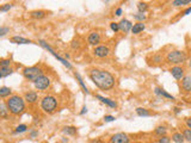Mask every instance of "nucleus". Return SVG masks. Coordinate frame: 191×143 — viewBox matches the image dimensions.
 I'll return each mask as SVG.
<instances>
[{
    "label": "nucleus",
    "instance_id": "nucleus-1",
    "mask_svg": "<svg viewBox=\"0 0 191 143\" xmlns=\"http://www.w3.org/2000/svg\"><path fill=\"white\" fill-rule=\"evenodd\" d=\"M91 81L93 82L99 90L103 91H109L115 86L116 79L115 76L111 74L110 72L104 71V69H98V68H93L89 73Z\"/></svg>",
    "mask_w": 191,
    "mask_h": 143
},
{
    "label": "nucleus",
    "instance_id": "nucleus-2",
    "mask_svg": "<svg viewBox=\"0 0 191 143\" xmlns=\"http://www.w3.org/2000/svg\"><path fill=\"white\" fill-rule=\"evenodd\" d=\"M6 106L9 112L13 116H19L25 111V100L18 94H13L6 100Z\"/></svg>",
    "mask_w": 191,
    "mask_h": 143
},
{
    "label": "nucleus",
    "instance_id": "nucleus-3",
    "mask_svg": "<svg viewBox=\"0 0 191 143\" xmlns=\"http://www.w3.org/2000/svg\"><path fill=\"white\" fill-rule=\"evenodd\" d=\"M58 107V99L54 95H44L41 100V109L46 113H53Z\"/></svg>",
    "mask_w": 191,
    "mask_h": 143
},
{
    "label": "nucleus",
    "instance_id": "nucleus-4",
    "mask_svg": "<svg viewBox=\"0 0 191 143\" xmlns=\"http://www.w3.org/2000/svg\"><path fill=\"white\" fill-rule=\"evenodd\" d=\"M186 52L183 50H172L166 56V62L170 64L179 66L181 63L186 61Z\"/></svg>",
    "mask_w": 191,
    "mask_h": 143
},
{
    "label": "nucleus",
    "instance_id": "nucleus-5",
    "mask_svg": "<svg viewBox=\"0 0 191 143\" xmlns=\"http://www.w3.org/2000/svg\"><path fill=\"white\" fill-rule=\"evenodd\" d=\"M43 75V71L41 67H37V66H32V67H25L23 69V76L29 80V81H35L37 80L40 76Z\"/></svg>",
    "mask_w": 191,
    "mask_h": 143
},
{
    "label": "nucleus",
    "instance_id": "nucleus-6",
    "mask_svg": "<svg viewBox=\"0 0 191 143\" xmlns=\"http://www.w3.org/2000/svg\"><path fill=\"white\" fill-rule=\"evenodd\" d=\"M34 85H35V88H36V90H38V91H46V90H48L49 86H50V79H49L47 75L43 74V75L40 76L37 80L34 81Z\"/></svg>",
    "mask_w": 191,
    "mask_h": 143
},
{
    "label": "nucleus",
    "instance_id": "nucleus-7",
    "mask_svg": "<svg viewBox=\"0 0 191 143\" xmlns=\"http://www.w3.org/2000/svg\"><path fill=\"white\" fill-rule=\"evenodd\" d=\"M109 54H110V49L108 45H97L93 49V55L96 57H99V59L109 56Z\"/></svg>",
    "mask_w": 191,
    "mask_h": 143
},
{
    "label": "nucleus",
    "instance_id": "nucleus-8",
    "mask_svg": "<svg viewBox=\"0 0 191 143\" xmlns=\"http://www.w3.org/2000/svg\"><path fill=\"white\" fill-rule=\"evenodd\" d=\"M110 143H130V137L124 133H117L111 136Z\"/></svg>",
    "mask_w": 191,
    "mask_h": 143
},
{
    "label": "nucleus",
    "instance_id": "nucleus-9",
    "mask_svg": "<svg viewBox=\"0 0 191 143\" xmlns=\"http://www.w3.org/2000/svg\"><path fill=\"white\" fill-rule=\"evenodd\" d=\"M170 73L176 80H181L184 78V68L181 66H173L170 69Z\"/></svg>",
    "mask_w": 191,
    "mask_h": 143
},
{
    "label": "nucleus",
    "instance_id": "nucleus-10",
    "mask_svg": "<svg viewBox=\"0 0 191 143\" xmlns=\"http://www.w3.org/2000/svg\"><path fill=\"white\" fill-rule=\"evenodd\" d=\"M87 43H89V45L97 47L101 43V35L97 31H92L90 35L87 36Z\"/></svg>",
    "mask_w": 191,
    "mask_h": 143
},
{
    "label": "nucleus",
    "instance_id": "nucleus-11",
    "mask_svg": "<svg viewBox=\"0 0 191 143\" xmlns=\"http://www.w3.org/2000/svg\"><path fill=\"white\" fill-rule=\"evenodd\" d=\"M181 88L186 93H191V75H184L181 79Z\"/></svg>",
    "mask_w": 191,
    "mask_h": 143
},
{
    "label": "nucleus",
    "instance_id": "nucleus-12",
    "mask_svg": "<svg viewBox=\"0 0 191 143\" xmlns=\"http://www.w3.org/2000/svg\"><path fill=\"white\" fill-rule=\"evenodd\" d=\"M24 100L29 104H35V102L38 100V94L35 91H29L24 94Z\"/></svg>",
    "mask_w": 191,
    "mask_h": 143
},
{
    "label": "nucleus",
    "instance_id": "nucleus-13",
    "mask_svg": "<svg viewBox=\"0 0 191 143\" xmlns=\"http://www.w3.org/2000/svg\"><path fill=\"white\" fill-rule=\"evenodd\" d=\"M96 99L101 100L103 104L108 105V106H109V107H111V109H116V107H117V102H115V100H111L110 98H106V97H103V95L97 94V95H96Z\"/></svg>",
    "mask_w": 191,
    "mask_h": 143
},
{
    "label": "nucleus",
    "instance_id": "nucleus-14",
    "mask_svg": "<svg viewBox=\"0 0 191 143\" xmlns=\"http://www.w3.org/2000/svg\"><path fill=\"white\" fill-rule=\"evenodd\" d=\"M10 42L11 43H14V44H30V43H32L31 40L22 37V36H13V37H11Z\"/></svg>",
    "mask_w": 191,
    "mask_h": 143
},
{
    "label": "nucleus",
    "instance_id": "nucleus-15",
    "mask_svg": "<svg viewBox=\"0 0 191 143\" xmlns=\"http://www.w3.org/2000/svg\"><path fill=\"white\" fill-rule=\"evenodd\" d=\"M118 25H120V30L123 31V32H129V31H131V28H133V23L130 21H128V19H122L118 23Z\"/></svg>",
    "mask_w": 191,
    "mask_h": 143
},
{
    "label": "nucleus",
    "instance_id": "nucleus-16",
    "mask_svg": "<svg viewBox=\"0 0 191 143\" xmlns=\"http://www.w3.org/2000/svg\"><path fill=\"white\" fill-rule=\"evenodd\" d=\"M154 93L157 94V95H160V97H164V98H167V99H171V100H174L176 98L170 94V93H167L164 88H161V87H155L154 88Z\"/></svg>",
    "mask_w": 191,
    "mask_h": 143
},
{
    "label": "nucleus",
    "instance_id": "nucleus-17",
    "mask_svg": "<svg viewBox=\"0 0 191 143\" xmlns=\"http://www.w3.org/2000/svg\"><path fill=\"white\" fill-rule=\"evenodd\" d=\"M51 55H53V56H54V57H55L56 60H59V61H60L61 63H62V64L65 66V67H67L68 69H73V66H72V63H70V62H68V61H67L66 59H63L62 56H60V55H59V54H58L56 51H54V52H53Z\"/></svg>",
    "mask_w": 191,
    "mask_h": 143
},
{
    "label": "nucleus",
    "instance_id": "nucleus-18",
    "mask_svg": "<svg viewBox=\"0 0 191 143\" xmlns=\"http://www.w3.org/2000/svg\"><path fill=\"white\" fill-rule=\"evenodd\" d=\"M74 76L77 78V80H78V83H79V86L81 87V90H82V92L86 93V94H90V91H89V88H87V86L85 85V82L82 80V78L80 76V74L79 73H74Z\"/></svg>",
    "mask_w": 191,
    "mask_h": 143
},
{
    "label": "nucleus",
    "instance_id": "nucleus-19",
    "mask_svg": "<svg viewBox=\"0 0 191 143\" xmlns=\"http://www.w3.org/2000/svg\"><path fill=\"white\" fill-rule=\"evenodd\" d=\"M47 16V12L43 10H36V11H31L30 12V17L32 19H42Z\"/></svg>",
    "mask_w": 191,
    "mask_h": 143
},
{
    "label": "nucleus",
    "instance_id": "nucleus-20",
    "mask_svg": "<svg viewBox=\"0 0 191 143\" xmlns=\"http://www.w3.org/2000/svg\"><path fill=\"white\" fill-rule=\"evenodd\" d=\"M78 131V129L75 126H72V125H67V126H63L62 128V133L67 136H74Z\"/></svg>",
    "mask_w": 191,
    "mask_h": 143
},
{
    "label": "nucleus",
    "instance_id": "nucleus-21",
    "mask_svg": "<svg viewBox=\"0 0 191 143\" xmlns=\"http://www.w3.org/2000/svg\"><path fill=\"white\" fill-rule=\"evenodd\" d=\"M145 29H146V26H145L143 23H135V24L133 25V28H131V32H133L134 35H137V33L142 32Z\"/></svg>",
    "mask_w": 191,
    "mask_h": 143
},
{
    "label": "nucleus",
    "instance_id": "nucleus-22",
    "mask_svg": "<svg viewBox=\"0 0 191 143\" xmlns=\"http://www.w3.org/2000/svg\"><path fill=\"white\" fill-rule=\"evenodd\" d=\"M12 94V90L7 86H2L0 87V98H9Z\"/></svg>",
    "mask_w": 191,
    "mask_h": 143
},
{
    "label": "nucleus",
    "instance_id": "nucleus-23",
    "mask_svg": "<svg viewBox=\"0 0 191 143\" xmlns=\"http://www.w3.org/2000/svg\"><path fill=\"white\" fill-rule=\"evenodd\" d=\"M172 141L174 143H183L185 141V138H184V135L183 133H173L172 135Z\"/></svg>",
    "mask_w": 191,
    "mask_h": 143
},
{
    "label": "nucleus",
    "instance_id": "nucleus-24",
    "mask_svg": "<svg viewBox=\"0 0 191 143\" xmlns=\"http://www.w3.org/2000/svg\"><path fill=\"white\" fill-rule=\"evenodd\" d=\"M7 116H9V110L6 104L0 102V118H7Z\"/></svg>",
    "mask_w": 191,
    "mask_h": 143
},
{
    "label": "nucleus",
    "instance_id": "nucleus-25",
    "mask_svg": "<svg viewBox=\"0 0 191 143\" xmlns=\"http://www.w3.org/2000/svg\"><path fill=\"white\" fill-rule=\"evenodd\" d=\"M166 133H167V129H166V126H164V125H159V126H157L155 128V130H154V133L155 135H158V136H166Z\"/></svg>",
    "mask_w": 191,
    "mask_h": 143
},
{
    "label": "nucleus",
    "instance_id": "nucleus-26",
    "mask_svg": "<svg viewBox=\"0 0 191 143\" xmlns=\"http://www.w3.org/2000/svg\"><path fill=\"white\" fill-rule=\"evenodd\" d=\"M135 111H136V114L140 117H149L151 116V112L145 107H137Z\"/></svg>",
    "mask_w": 191,
    "mask_h": 143
},
{
    "label": "nucleus",
    "instance_id": "nucleus-27",
    "mask_svg": "<svg viewBox=\"0 0 191 143\" xmlns=\"http://www.w3.org/2000/svg\"><path fill=\"white\" fill-rule=\"evenodd\" d=\"M38 44H40L41 47H42V48H43V49H46V50L47 51H49V52H50V54H53V52H54V49H53V48H51L50 47V44H48V43H47V42L46 41H43V40H38Z\"/></svg>",
    "mask_w": 191,
    "mask_h": 143
},
{
    "label": "nucleus",
    "instance_id": "nucleus-28",
    "mask_svg": "<svg viewBox=\"0 0 191 143\" xmlns=\"http://www.w3.org/2000/svg\"><path fill=\"white\" fill-rule=\"evenodd\" d=\"M13 73V68H0V75L1 78H7Z\"/></svg>",
    "mask_w": 191,
    "mask_h": 143
},
{
    "label": "nucleus",
    "instance_id": "nucleus-29",
    "mask_svg": "<svg viewBox=\"0 0 191 143\" xmlns=\"http://www.w3.org/2000/svg\"><path fill=\"white\" fill-rule=\"evenodd\" d=\"M148 2H145V1H140V2H137V10L139 12L141 13H145L146 11L148 10Z\"/></svg>",
    "mask_w": 191,
    "mask_h": 143
},
{
    "label": "nucleus",
    "instance_id": "nucleus-30",
    "mask_svg": "<svg viewBox=\"0 0 191 143\" xmlns=\"http://www.w3.org/2000/svg\"><path fill=\"white\" fill-rule=\"evenodd\" d=\"M25 131H28V125L26 124H19L18 126H16L13 133H23Z\"/></svg>",
    "mask_w": 191,
    "mask_h": 143
},
{
    "label": "nucleus",
    "instance_id": "nucleus-31",
    "mask_svg": "<svg viewBox=\"0 0 191 143\" xmlns=\"http://www.w3.org/2000/svg\"><path fill=\"white\" fill-rule=\"evenodd\" d=\"M191 2V0H173L172 5L178 7V6H184V5H189Z\"/></svg>",
    "mask_w": 191,
    "mask_h": 143
},
{
    "label": "nucleus",
    "instance_id": "nucleus-32",
    "mask_svg": "<svg viewBox=\"0 0 191 143\" xmlns=\"http://www.w3.org/2000/svg\"><path fill=\"white\" fill-rule=\"evenodd\" d=\"M11 60L10 59H1L0 60V68H10L11 67Z\"/></svg>",
    "mask_w": 191,
    "mask_h": 143
},
{
    "label": "nucleus",
    "instance_id": "nucleus-33",
    "mask_svg": "<svg viewBox=\"0 0 191 143\" xmlns=\"http://www.w3.org/2000/svg\"><path fill=\"white\" fill-rule=\"evenodd\" d=\"M134 18L137 21V23H142L143 21H146V14L145 13H141V12H137V13H135L134 14Z\"/></svg>",
    "mask_w": 191,
    "mask_h": 143
},
{
    "label": "nucleus",
    "instance_id": "nucleus-34",
    "mask_svg": "<svg viewBox=\"0 0 191 143\" xmlns=\"http://www.w3.org/2000/svg\"><path fill=\"white\" fill-rule=\"evenodd\" d=\"M13 7V4L12 2H7V4H4L0 6V12H9Z\"/></svg>",
    "mask_w": 191,
    "mask_h": 143
},
{
    "label": "nucleus",
    "instance_id": "nucleus-35",
    "mask_svg": "<svg viewBox=\"0 0 191 143\" xmlns=\"http://www.w3.org/2000/svg\"><path fill=\"white\" fill-rule=\"evenodd\" d=\"M183 135H184L185 141L191 143V129H184L183 130Z\"/></svg>",
    "mask_w": 191,
    "mask_h": 143
},
{
    "label": "nucleus",
    "instance_id": "nucleus-36",
    "mask_svg": "<svg viewBox=\"0 0 191 143\" xmlns=\"http://www.w3.org/2000/svg\"><path fill=\"white\" fill-rule=\"evenodd\" d=\"M9 32H10V28L9 26H0V37H4Z\"/></svg>",
    "mask_w": 191,
    "mask_h": 143
},
{
    "label": "nucleus",
    "instance_id": "nucleus-37",
    "mask_svg": "<svg viewBox=\"0 0 191 143\" xmlns=\"http://www.w3.org/2000/svg\"><path fill=\"white\" fill-rule=\"evenodd\" d=\"M110 29L113 31V32H118V31H120V25H118V23H116V21L110 23Z\"/></svg>",
    "mask_w": 191,
    "mask_h": 143
},
{
    "label": "nucleus",
    "instance_id": "nucleus-38",
    "mask_svg": "<svg viewBox=\"0 0 191 143\" xmlns=\"http://www.w3.org/2000/svg\"><path fill=\"white\" fill-rule=\"evenodd\" d=\"M159 143H171V137L169 136H162L159 138Z\"/></svg>",
    "mask_w": 191,
    "mask_h": 143
},
{
    "label": "nucleus",
    "instance_id": "nucleus-39",
    "mask_svg": "<svg viewBox=\"0 0 191 143\" xmlns=\"http://www.w3.org/2000/svg\"><path fill=\"white\" fill-rule=\"evenodd\" d=\"M116 118L113 117V116H110V114H108V116H104V122L105 123H110V122H113Z\"/></svg>",
    "mask_w": 191,
    "mask_h": 143
},
{
    "label": "nucleus",
    "instance_id": "nucleus-40",
    "mask_svg": "<svg viewBox=\"0 0 191 143\" xmlns=\"http://www.w3.org/2000/svg\"><path fill=\"white\" fill-rule=\"evenodd\" d=\"M153 61L157 62V63H160V62H162V57H161L159 54H157V55L153 56Z\"/></svg>",
    "mask_w": 191,
    "mask_h": 143
},
{
    "label": "nucleus",
    "instance_id": "nucleus-41",
    "mask_svg": "<svg viewBox=\"0 0 191 143\" xmlns=\"http://www.w3.org/2000/svg\"><path fill=\"white\" fill-rule=\"evenodd\" d=\"M37 135H38V131H37V130H31L29 137H30V138H35Z\"/></svg>",
    "mask_w": 191,
    "mask_h": 143
},
{
    "label": "nucleus",
    "instance_id": "nucleus-42",
    "mask_svg": "<svg viewBox=\"0 0 191 143\" xmlns=\"http://www.w3.org/2000/svg\"><path fill=\"white\" fill-rule=\"evenodd\" d=\"M79 47H80V44H79V42L78 41L72 42V48H73V49H77V48H79Z\"/></svg>",
    "mask_w": 191,
    "mask_h": 143
},
{
    "label": "nucleus",
    "instance_id": "nucleus-43",
    "mask_svg": "<svg viewBox=\"0 0 191 143\" xmlns=\"http://www.w3.org/2000/svg\"><path fill=\"white\" fill-rule=\"evenodd\" d=\"M86 112H87V106H86V105H84V106H82V109H81V111L79 112V114L82 116V114H85Z\"/></svg>",
    "mask_w": 191,
    "mask_h": 143
},
{
    "label": "nucleus",
    "instance_id": "nucleus-44",
    "mask_svg": "<svg viewBox=\"0 0 191 143\" xmlns=\"http://www.w3.org/2000/svg\"><path fill=\"white\" fill-rule=\"evenodd\" d=\"M122 12H123V11H122V9H121V7H118L117 10L115 11V14H116L117 17H121V16H122Z\"/></svg>",
    "mask_w": 191,
    "mask_h": 143
},
{
    "label": "nucleus",
    "instance_id": "nucleus-45",
    "mask_svg": "<svg viewBox=\"0 0 191 143\" xmlns=\"http://www.w3.org/2000/svg\"><path fill=\"white\" fill-rule=\"evenodd\" d=\"M185 124H186L188 129H191V117L190 118H186V119H185Z\"/></svg>",
    "mask_w": 191,
    "mask_h": 143
},
{
    "label": "nucleus",
    "instance_id": "nucleus-46",
    "mask_svg": "<svg viewBox=\"0 0 191 143\" xmlns=\"http://www.w3.org/2000/svg\"><path fill=\"white\" fill-rule=\"evenodd\" d=\"M188 14H191V6H190V7H188V9H186V10L184 11V12H183V14H181V16H188Z\"/></svg>",
    "mask_w": 191,
    "mask_h": 143
},
{
    "label": "nucleus",
    "instance_id": "nucleus-47",
    "mask_svg": "<svg viewBox=\"0 0 191 143\" xmlns=\"http://www.w3.org/2000/svg\"><path fill=\"white\" fill-rule=\"evenodd\" d=\"M90 143H101V141L99 140V138H96V140H92Z\"/></svg>",
    "mask_w": 191,
    "mask_h": 143
},
{
    "label": "nucleus",
    "instance_id": "nucleus-48",
    "mask_svg": "<svg viewBox=\"0 0 191 143\" xmlns=\"http://www.w3.org/2000/svg\"><path fill=\"white\" fill-rule=\"evenodd\" d=\"M179 112H181V109H179V107H174V113H177V114H178Z\"/></svg>",
    "mask_w": 191,
    "mask_h": 143
},
{
    "label": "nucleus",
    "instance_id": "nucleus-49",
    "mask_svg": "<svg viewBox=\"0 0 191 143\" xmlns=\"http://www.w3.org/2000/svg\"><path fill=\"white\" fill-rule=\"evenodd\" d=\"M189 67L191 68V59H190V61H189Z\"/></svg>",
    "mask_w": 191,
    "mask_h": 143
},
{
    "label": "nucleus",
    "instance_id": "nucleus-50",
    "mask_svg": "<svg viewBox=\"0 0 191 143\" xmlns=\"http://www.w3.org/2000/svg\"><path fill=\"white\" fill-rule=\"evenodd\" d=\"M135 143H143V142H135Z\"/></svg>",
    "mask_w": 191,
    "mask_h": 143
},
{
    "label": "nucleus",
    "instance_id": "nucleus-51",
    "mask_svg": "<svg viewBox=\"0 0 191 143\" xmlns=\"http://www.w3.org/2000/svg\"><path fill=\"white\" fill-rule=\"evenodd\" d=\"M0 79H2V78H1V75H0Z\"/></svg>",
    "mask_w": 191,
    "mask_h": 143
}]
</instances>
